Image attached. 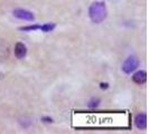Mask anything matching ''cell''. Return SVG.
I'll return each instance as SVG.
<instances>
[{
	"label": "cell",
	"instance_id": "cell-1",
	"mask_svg": "<svg viewBox=\"0 0 149 134\" xmlns=\"http://www.w3.org/2000/svg\"><path fill=\"white\" fill-rule=\"evenodd\" d=\"M89 16L91 20L95 23L101 22L107 18V7L103 1H95L89 8Z\"/></svg>",
	"mask_w": 149,
	"mask_h": 134
},
{
	"label": "cell",
	"instance_id": "cell-2",
	"mask_svg": "<svg viewBox=\"0 0 149 134\" xmlns=\"http://www.w3.org/2000/svg\"><path fill=\"white\" fill-rule=\"evenodd\" d=\"M139 66V59L136 56H129L122 64V70L126 74H131Z\"/></svg>",
	"mask_w": 149,
	"mask_h": 134
},
{
	"label": "cell",
	"instance_id": "cell-3",
	"mask_svg": "<svg viewBox=\"0 0 149 134\" xmlns=\"http://www.w3.org/2000/svg\"><path fill=\"white\" fill-rule=\"evenodd\" d=\"M13 14L16 18L22 19V20H27V21H34L35 20L34 14L29 10H26V9H15L13 11Z\"/></svg>",
	"mask_w": 149,
	"mask_h": 134
},
{
	"label": "cell",
	"instance_id": "cell-4",
	"mask_svg": "<svg viewBox=\"0 0 149 134\" xmlns=\"http://www.w3.org/2000/svg\"><path fill=\"white\" fill-rule=\"evenodd\" d=\"M134 125L138 130L147 128V115L146 113H139L134 116Z\"/></svg>",
	"mask_w": 149,
	"mask_h": 134
},
{
	"label": "cell",
	"instance_id": "cell-5",
	"mask_svg": "<svg viewBox=\"0 0 149 134\" xmlns=\"http://www.w3.org/2000/svg\"><path fill=\"white\" fill-rule=\"evenodd\" d=\"M132 81L138 85H142L147 81V73L146 70H138L132 76Z\"/></svg>",
	"mask_w": 149,
	"mask_h": 134
},
{
	"label": "cell",
	"instance_id": "cell-6",
	"mask_svg": "<svg viewBox=\"0 0 149 134\" xmlns=\"http://www.w3.org/2000/svg\"><path fill=\"white\" fill-rule=\"evenodd\" d=\"M26 54H27V48H26V46L22 44V43H17L15 45V55L17 58H19V59H22L24 58L25 56H26Z\"/></svg>",
	"mask_w": 149,
	"mask_h": 134
},
{
	"label": "cell",
	"instance_id": "cell-7",
	"mask_svg": "<svg viewBox=\"0 0 149 134\" xmlns=\"http://www.w3.org/2000/svg\"><path fill=\"white\" fill-rule=\"evenodd\" d=\"M56 25L54 22H48V23H44V25H40L39 27V30L44 31V32H49V31H53L55 29Z\"/></svg>",
	"mask_w": 149,
	"mask_h": 134
},
{
	"label": "cell",
	"instance_id": "cell-8",
	"mask_svg": "<svg viewBox=\"0 0 149 134\" xmlns=\"http://www.w3.org/2000/svg\"><path fill=\"white\" fill-rule=\"evenodd\" d=\"M39 27H40V25H29V26L20 27L19 30H22V31H35V30H39Z\"/></svg>",
	"mask_w": 149,
	"mask_h": 134
},
{
	"label": "cell",
	"instance_id": "cell-9",
	"mask_svg": "<svg viewBox=\"0 0 149 134\" xmlns=\"http://www.w3.org/2000/svg\"><path fill=\"white\" fill-rule=\"evenodd\" d=\"M100 102H101V101H100V98H97V97L95 98V97H94V98H92V99L89 102V107L90 108H95V107L99 106Z\"/></svg>",
	"mask_w": 149,
	"mask_h": 134
},
{
	"label": "cell",
	"instance_id": "cell-10",
	"mask_svg": "<svg viewBox=\"0 0 149 134\" xmlns=\"http://www.w3.org/2000/svg\"><path fill=\"white\" fill-rule=\"evenodd\" d=\"M42 121H43L44 123H53V119L52 117H48V116H44V117H42Z\"/></svg>",
	"mask_w": 149,
	"mask_h": 134
},
{
	"label": "cell",
	"instance_id": "cell-11",
	"mask_svg": "<svg viewBox=\"0 0 149 134\" xmlns=\"http://www.w3.org/2000/svg\"><path fill=\"white\" fill-rule=\"evenodd\" d=\"M100 88L101 89H108L109 88V84H108V83H104V82L100 83Z\"/></svg>",
	"mask_w": 149,
	"mask_h": 134
}]
</instances>
